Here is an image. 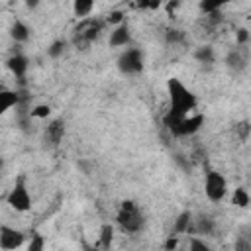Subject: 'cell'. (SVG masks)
<instances>
[{
    "label": "cell",
    "mask_w": 251,
    "mask_h": 251,
    "mask_svg": "<svg viewBox=\"0 0 251 251\" xmlns=\"http://www.w3.org/2000/svg\"><path fill=\"white\" fill-rule=\"evenodd\" d=\"M118 67L122 73L126 75H135L143 69V53L139 49H127L120 55L118 59Z\"/></svg>",
    "instance_id": "obj_6"
},
{
    "label": "cell",
    "mask_w": 251,
    "mask_h": 251,
    "mask_svg": "<svg viewBox=\"0 0 251 251\" xmlns=\"http://www.w3.org/2000/svg\"><path fill=\"white\" fill-rule=\"evenodd\" d=\"M226 2H227V0H202V2H200V8H202L206 14H210V12H218Z\"/></svg>",
    "instance_id": "obj_20"
},
{
    "label": "cell",
    "mask_w": 251,
    "mask_h": 251,
    "mask_svg": "<svg viewBox=\"0 0 251 251\" xmlns=\"http://www.w3.org/2000/svg\"><path fill=\"white\" fill-rule=\"evenodd\" d=\"M202 124H204V116L202 114H194V116H188L186 114L173 133L175 135H192V133H196L200 129Z\"/></svg>",
    "instance_id": "obj_8"
},
{
    "label": "cell",
    "mask_w": 251,
    "mask_h": 251,
    "mask_svg": "<svg viewBox=\"0 0 251 251\" xmlns=\"http://www.w3.org/2000/svg\"><path fill=\"white\" fill-rule=\"evenodd\" d=\"M8 69L18 76V78H22L24 75H25V71H27V59L24 57V55H12L10 59H8Z\"/></svg>",
    "instance_id": "obj_11"
},
{
    "label": "cell",
    "mask_w": 251,
    "mask_h": 251,
    "mask_svg": "<svg viewBox=\"0 0 251 251\" xmlns=\"http://www.w3.org/2000/svg\"><path fill=\"white\" fill-rule=\"evenodd\" d=\"M112 237H114L112 226H110V224H104V226L100 227V245H102V247H110Z\"/></svg>",
    "instance_id": "obj_18"
},
{
    "label": "cell",
    "mask_w": 251,
    "mask_h": 251,
    "mask_svg": "<svg viewBox=\"0 0 251 251\" xmlns=\"http://www.w3.org/2000/svg\"><path fill=\"white\" fill-rule=\"evenodd\" d=\"M167 41H171V43L182 41V33L178 29H171V31H167Z\"/></svg>",
    "instance_id": "obj_26"
},
{
    "label": "cell",
    "mask_w": 251,
    "mask_h": 251,
    "mask_svg": "<svg viewBox=\"0 0 251 251\" xmlns=\"http://www.w3.org/2000/svg\"><path fill=\"white\" fill-rule=\"evenodd\" d=\"M51 114V108L47 106V104H39V106H35L33 110H31V116L33 118H47Z\"/></svg>",
    "instance_id": "obj_22"
},
{
    "label": "cell",
    "mask_w": 251,
    "mask_h": 251,
    "mask_svg": "<svg viewBox=\"0 0 251 251\" xmlns=\"http://www.w3.org/2000/svg\"><path fill=\"white\" fill-rule=\"evenodd\" d=\"M149 2H151V0H137V6H139V8H149Z\"/></svg>",
    "instance_id": "obj_31"
},
{
    "label": "cell",
    "mask_w": 251,
    "mask_h": 251,
    "mask_svg": "<svg viewBox=\"0 0 251 251\" xmlns=\"http://www.w3.org/2000/svg\"><path fill=\"white\" fill-rule=\"evenodd\" d=\"M10 35H12V39L14 41H18V43H22V41H25L27 37H29V27L24 24V22H14L12 24V27H10Z\"/></svg>",
    "instance_id": "obj_13"
},
{
    "label": "cell",
    "mask_w": 251,
    "mask_h": 251,
    "mask_svg": "<svg viewBox=\"0 0 251 251\" xmlns=\"http://www.w3.org/2000/svg\"><path fill=\"white\" fill-rule=\"evenodd\" d=\"M116 222L120 224V227L124 231H129V233H135L139 231V227L143 226V216L139 212V208L131 202V200H126L122 202L120 206V212L116 216Z\"/></svg>",
    "instance_id": "obj_2"
},
{
    "label": "cell",
    "mask_w": 251,
    "mask_h": 251,
    "mask_svg": "<svg viewBox=\"0 0 251 251\" xmlns=\"http://www.w3.org/2000/svg\"><path fill=\"white\" fill-rule=\"evenodd\" d=\"M204 192H206V196H208L212 202H220V200L226 196V192H227V182H226V178H224L220 173L210 171V173L206 175V180H204Z\"/></svg>",
    "instance_id": "obj_5"
},
{
    "label": "cell",
    "mask_w": 251,
    "mask_h": 251,
    "mask_svg": "<svg viewBox=\"0 0 251 251\" xmlns=\"http://www.w3.org/2000/svg\"><path fill=\"white\" fill-rule=\"evenodd\" d=\"M6 202H8L16 212H27V210L31 208V196H29V192H27L25 182H24L22 176L16 180L14 188H12L10 194L6 196Z\"/></svg>",
    "instance_id": "obj_4"
},
{
    "label": "cell",
    "mask_w": 251,
    "mask_h": 251,
    "mask_svg": "<svg viewBox=\"0 0 251 251\" xmlns=\"http://www.w3.org/2000/svg\"><path fill=\"white\" fill-rule=\"evenodd\" d=\"M0 165H2V163H0Z\"/></svg>",
    "instance_id": "obj_34"
},
{
    "label": "cell",
    "mask_w": 251,
    "mask_h": 251,
    "mask_svg": "<svg viewBox=\"0 0 251 251\" xmlns=\"http://www.w3.org/2000/svg\"><path fill=\"white\" fill-rule=\"evenodd\" d=\"M43 249V239L41 235H33V239L29 241V251H41Z\"/></svg>",
    "instance_id": "obj_25"
},
{
    "label": "cell",
    "mask_w": 251,
    "mask_h": 251,
    "mask_svg": "<svg viewBox=\"0 0 251 251\" xmlns=\"http://www.w3.org/2000/svg\"><path fill=\"white\" fill-rule=\"evenodd\" d=\"M108 22H110V24H122V22H124V14L116 10V12H112V14H110Z\"/></svg>",
    "instance_id": "obj_29"
},
{
    "label": "cell",
    "mask_w": 251,
    "mask_h": 251,
    "mask_svg": "<svg viewBox=\"0 0 251 251\" xmlns=\"http://www.w3.org/2000/svg\"><path fill=\"white\" fill-rule=\"evenodd\" d=\"M194 57H196L200 63H212V61H214V51H212L210 45H204V47H200V49L194 53Z\"/></svg>",
    "instance_id": "obj_19"
},
{
    "label": "cell",
    "mask_w": 251,
    "mask_h": 251,
    "mask_svg": "<svg viewBox=\"0 0 251 251\" xmlns=\"http://www.w3.org/2000/svg\"><path fill=\"white\" fill-rule=\"evenodd\" d=\"M235 131L239 133V139H241V141H245V139H247V135H249V124H247V122L237 124V126H235Z\"/></svg>",
    "instance_id": "obj_24"
},
{
    "label": "cell",
    "mask_w": 251,
    "mask_h": 251,
    "mask_svg": "<svg viewBox=\"0 0 251 251\" xmlns=\"http://www.w3.org/2000/svg\"><path fill=\"white\" fill-rule=\"evenodd\" d=\"M0 90H4V84H2V82H0Z\"/></svg>",
    "instance_id": "obj_33"
},
{
    "label": "cell",
    "mask_w": 251,
    "mask_h": 251,
    "mask_svg": "<svg viewBox=\"0 0 251 251\" xmlns=\"http://www.w3.org/2000/svg\"><path fill=\"white\" fill-rule=\"evenodd\" d=\"M65 135V122L63 120H53L49 122V126L45 127V139L51 145H57Z\"/></svg>",
    "instance_id": "obj_9"
},
{
    "label": "cell",
    "mask_w": 251,
    "mask_h": 251,
    "mask_svg": "<svg viewBox=\"0 0 251 251\" xmlns=\"http://www.w3.org/2000/svg\"><path fill=\"white\" fill-rule=\"evenodd\" d=\"M167 88H169V98H171V110L188 114L190 110L196 108V96L178 78H169Z\"/></svg>",
    "instance_id": "obj_1"
},
{
    "label": "cell",
    "mask_w": 251,
    "mask_h": 251,
    "mask_svg": "<svg viewBox=\"0 0 251 251\" xmlns=\"http://www.w3.org/2000/svg\"><path fill=\"white\" fill-rule=\"evenodd\" d=\"M24 243V233L10 226H0V247L2 249H16Z\"/></svg>",
    "instance_id": "obj_7"
},
{
    "label": "cell",
    "mask_w": 251,
    "mask_h": 251,
    "mask_svg": "<svg viewBox=\"0 0 251 251\" xmlns=\"http://www.w3.org/2000/svg\"><path fill=\"white\" fill-rule=\"evenodd\" d=\"M212 227H214V224H212L210 218H200V220H198V227H196V229H198L200 233H202V231H204V233H210Z\"/></svg>",
    "instance_id": "obj_23"
},
{
    "label": "cell",
    "mask_w": 251,
    "mask_h": 251,
    "mask_svg": "<svg viewBox=\"0 0 251 251\" xmlns=\"http://www.w3.org/2000/svg\"><path fill=\"white\" fill-rule=\"evenodd\" d=\"M233 204L239 208H247L249 206V194L245 188H235L233 192Z\"/></svg>",
    "instance_id": "obj_17"
},
{
    "label": "cell",
    "mask_w": 251,
    "mask_h": 251,
    "mask_svg": "<svg viewBox=\"0 0 251 251\" xmlns=\"http://www.w3.org/2000/svg\"><path fill=\"white\" fill-rule=\"evenodd\" d=\"M247 41H249V33H247V29H245V27L237 29V45H245Z\"/></svg>",
    "instance_id": "obj_27"
},
{
    "label": "cell",
    "mask_w": 251,
    "mask_h": 251,
    "mask_svg": "<svg viewBox=\"0 0 251 251\" xmlns=\"http://www.w3.org/2000/svg\"><path fill=\"white\" fill-rule=\"evenodd\" d=\"M227 65H229L231 69H235V71H241V69L247 65V57H243L241 51L235 49V51H231V53L227 55Z\"/></svg>",
    "instance_id": "obj_15"
},
{
    "label": "cell",
    "mask_w": 251,
    "mask_h": 251,
    "mask_svg": "<svg viewBox=\"0 0 251 251\" xmlns=\"http://www.w3.org/2000/svg\"><path fill=\"white\" fill-rule=\"evenodd\" d=\"M63 49H65V41H61V39H59V41H53L51 47L47 49V55H49V57H59V55L63 53Z\"/></svg>",
    "instance_id": "obj_21"
},
{
    "label": "cell",
    "mask_w": 251,
    "mask_h": 251,
    "mask_svg": "<svg viewBox=\"0 0 251 251\" xmlns=\"http://www.w3.org/2000/svg\"><path fill=\"white\" fill-rule=\"evenodd\" d=\"M176 245H178V241H176V237H173V235H171V237L167 239V243H165V249H175Z\"/></svg>",
    "instance_id": "obj_30"
},
{
    "label": "cell",
    "mask_w": 251,
    "mask_h": 251,
    "mask_svg": "<svg viewBox=\"0 0 251 251\" xmlns=\"http://www.w3.org/2000/svg\"><path fill=\"white\" fill-rule=\"evenodd\" d=\"M190 222H192V214H190V212H182V214L176 218V222H175V233H184V231H188Z\"/></svg>",
    "instance_id": "obj_16"
},
{
    "label": "cell",
    "mask_w": 251,
    "mask_h": 251,
    "mask_svg": "<svg viewBox=\"0 0 251 251\" xmlns=\"http://www.w3.org/2000/svg\"><path fill=\"white\" fill-rule=\"evenodd\" d=\"M190 249H192V251H208V245H206L204 241L190 239Z\"/></svg>",
    "instance_id": "obj_28"
},
{
    "label": "cell",
    "mask_w": 251,
    "mask_h": 251,
    "mask_svg": "<svg viewBox=\"0 0 251 251\" xmlns=\"http://www.w3.org/2000/svg\"><path fill=\"white\" fill-rule=\"evenodd\" d=\"M92 8H94V0H75V4H73L75 16H78V18L88 16L92 12Z\"/></svg>",
    "instance_id": "obj_14"
},
{
    "label": "cell",
    "mask_w": 251,
    "mask_h": 251,
    "mask_svg": "<svg viewBox=\"0 0 251 251\" xmlns=\"http://www.w3.org/2000/svg\"><path fill=\"white\" fill-rule=\"evenodd\" d=\"M37 2H39V0H25L27 8H35V6H37Z\"/></svg>",
    "instance_id": "obj_32"
},
{
    "label": "cell",
    "mask_w": 251,
    "mask_h": 251,
    "mask_svg": "<svg viewBox=\"0 0 251 251\" xmlns=\"http://www.w3.org/2000/svg\"><path fill=\"white\" fill-rule=\"evenodd\" d=\"M102 31V22L100 20H92V18H86L82 20L76 29H75V37H73V43L80 49H86L96 37L98 33Z\"/></svg>",
    "instance_id": "obj_3"
},
{
    "label": "cell",
    "mask_w": 251,
    "mask_h": 251,
    "mask_svg": "<svg viewBox=\"0 0 251 251\" xmlns=\"http://www.w3.org/2000/svg\"><path fill=\"white\" fill-rule=\"evenodd\" d=\"M126 43H129V29H127V25L122 22V24H118V27L110 33V45H112V47H122V45H126Z\"/></svg>",
    "instance_id": "obj_10"
},
{
    "label": "cell",
    "mask_w": 251,
    "mask_h": 251,
    "mask_svg": "<svg viewBox=\"0 0 251 251\" xmlns=\"http://www.w3.org/2000/svg\"><path fill=\"white\" fill-rule=\"evenodd\" d=\"M20 102V96H18V92H14V90H8V88H4V90H0V116L2 114H6L12 106H16Z\"/></svg>",
    "instance_id": "obj_12"
}]
</instances>
